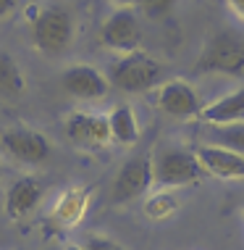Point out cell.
Here are the masks:
<instances>
[{"instance_id": "obj_1", "label": "cell", "mask_w": 244, "mask_h": 250, "mask_svg": "<svg viewBox=\"0 0 244 250\" xmlns=\"http://www.w3.org/2000/svg\"><path fill=\"white\" fill-rule=\"evenodd\" d=\"M29 37L45 56H63L74 42V19L63 5H42L29 21Z\"/></svg>"}, {"instance_id": "obj_2", "label": "cell", "mask_w": 244, "mask_h": 250, "mask_svg": "<svg viewBox=\"0 0 244 250\" xmlns=\"http://www.w3.org/2000/svg\"><path fill=\"white\" fill-rule=\"evenodd\" d=\"M160 77H163L160 61L142 50H131V53L118 56L111 63V71H108V82L121 92H129V95L152 90L160 82Z\"/></svg>"}, {"instance_id": "obj_3", "label": "cell", "mask_w": 244, "mask_h": 250, "mask_svg": "<svg viewBox=\"0 0 244 250\" xmlns=\"http://www.w3.org/2000/svg\"><path fill=\"white\" fill-rule=\"evenodd\" d=\"M197 74H223V77H244V42L239 37L218 32L205 42L197 66Z\"/></svg>"}, {"instance_id": "obj_4", "label": "cell", "mask_w": 244, "mask_h": 250, "mask_svg": "<svg viewBox=\"0 0 244 250\" xmlns=\"http://www.w3.org/2000/svg\"><path fill=\"white\" fill-rule=\"evenodd\" d=\"M202 166L194 150H163L152 161V187L155 190H176V187L197 185L202 179Z\"/></svg>"}, {"instance_id": "obj_5", "label": "cell", "mask_w": 244, "mask_h": 250, "mask_svg": "<svg viewBox=\"0 0 244 250\" xmlns=\"http://www.w3.org/2000/svg\"><path fill=\"white\" fill-rule=\"evenodd\" d=\"M100 42L105 45L108 50L116 53H131L139 50L142 42V24L137 19V11L134 8H116L111 16L100 26Z\"/></svg>"}, {"instance_id": "obj_6", "label": "cell", "mask_w": 244, "mask_h": 250, "mask_svg": "<svg viewBox=\"0 0 244 250\" xmlns=\"http://www.w3.org/2000/svg\"><path fill=\"white\" fill-rule=\"evenodd\" d=\"M152 187V161L150 155H134L118 168L116 179L111 187L113 203H131L147 195Z\"/></svg>"}, {"instance_id": "obj_7", "label": "cell", "mask_w": 244, "mask_h": 250, "mask_svg": "<svg viewBox=\"0 0 244 250\" xmlns=\"http://www.w3.org/2000/svg\"><path fill=\"white\" fill-rule=\"evenodd\" d=\"M0 145H3V150L8 153L13 161L26 164V166L45 164V161L50 158V153H53L50 140H47L42 132L24 129V126L3 132V134H0Z\"/></svg>"}, {"instance_id": "obj_8", "label": "cell", "mask_w": 244, "mask_h": 250, "mask_svg": "<svg viewBox=\"0 0 244 250\" xmlns=\"http://www.w3.org/2000/svg\"><path fill=\"white\" fill-rule=\"evenodd\" d=\"M155 103H158L163 113H168L173 119H197L202 113V108H205L197 90L189 82H184V79L163 82L158 87V92H155Z\"/></svg>"}, {"instance_id": "obj_9", "label": "cell", "mask_w": 244, "mask_h": 250, "mask_svg": "<svg viewBox=\"0 0 244 250\" xmlns=\"http://www.w3.org/2000/svg\"><path fill=\"white\" fill-rule=\"evenodd\" d=\"M60 84L63 90L69 92L71 98L76 100H100L108 95L111 90V82L108 77L100 69H94L90 63H76V66H69L63 74H60Z\"/></svg>"}, {"instance_id": "obj_10", "label": "cell", "mask_w": 244, "mask_h": 250, "mask_svg": "<svg viewBox=\"0 0 244 250\" xmlns=\"http://www.w3.org/2000/svg\"><path fill=\"white\" fill-rule=\"evenodd\" d=\"M66 137L76 145H90V147H103L111 143V126L108 116L103 113H87V111H74L66 119Z\"/></svg>"}, {"instance_id": "obj_11", "label": "cell", "mask_w": 244, "mask_h": 250, "mask_svg": "<svg viewBox=\"0 0 244 250\" xmlns=\"http://www.w3.org/2000/svg\"><path fill=\"white\" fill-rule=\"evenodd\" d=\"M42 195H45V185L39 177H35V174L19 177L5 190V213H8V219H13V221L26 219L39 206Z\"/></svg>"}, {"instance_id": "obj_12", "label": "cell", "mask_w": 244, "mask_h": 250, "mask_svg": "<svg viewBox=\"0 0 244 250\" xmlns=\"http://www.w3.org/2000/svg\"><path fill=\"white\" fill-rule=\"evenodd\" d=\"M194 155H197L205 174H213L218 179H244V155L242 153L215 147V145H197Z\"/></svg>"}, {"instance_id": "obj_13", "label": "cell", "mask_w": 244, "mask_h": 250, "mask_svg": "<svg viewBox=\"0 0 244 250\" xmlns=\"http://www.w3.org/2000/svg\"><path fill=\"white\" fill-rule=\"evenodd\" d=\"M90 198H92V187H69L66 192L58 195V200L53 203L50 219L56 221L60 229H71L84 219L87 208H90Z\"/></svg>"}, {"instance_id": "obj_14", "label": "cell", "mask_w": 244, "mask_h": 250, "mask_svg": "<svg viewBox=\"0 0 244 250\" xmlns=\"http://www.w3.org/2000/svg\"><path fill=\"white\" fill-rule=\"evenodd\" d=\"M200 119L205 124H231V121H244V87L218 98L215 103L202 108Z\"/></svg>"}, {"instance_id": "obj_15", "label": "cell", "mask_w": 244, "mask_h": 250, "mask_svg": "<svg viewBox=\"0 0 244 250\" xmlns=\"http://www.w3.org/2000/svg\"><path fill=\"white\" fill-rule=\"evenodd\" d=\"M108 126H111V140L118 145H134L139 140V121L131 105H116L108 113Z\"/></svg>"}, {"instance_id": "obj_16", "label": "cell", "mask_w": 244, "mask_h": 250, "mask_svg": "<svg viewBox=\"0 0 244 250\" xmlns=\"http://www.w3.org/2000/svg\"><path fill=\"white\" fill-rule=\"evenodd\" d=\"M26 92V77L16 58L8 53H0V95L3 98H19Z\"/></svg>"}, {"instance_id": "obj_17", "label": "cell", "mask_w": 244, "mask_h": 250, "mask_svg": "<svg viewBox=\"0 0 244 250\" xmlns=\"http://www.w3.org/2000/svg\"><path fill=\"white\" fill-rule=\"evenodd\" d=\"M207 145L226 147V150L244 155V121H231V124H207Z\"/></svg>"}, {"instance_id": "obj_18", "label": "cell", "mask_w": 244, "mask_h": 250, "mask_svg": "<svg viewBox=\"0 0 244 250\" xmlns=\"http://www.w3.org/2000/svg\"><path fill=\"white\" fill-rule=\"evenodd\" d=\"M176 211H179V198H176L171 190H158L145 200V216L147 219L160 221V219L173 216Z\"/></svg>"}, {"instance_id": "obj_19", "label": "cell", "mask_w": 244, "mask_h": 250, "mask_svg": "<svg viewBox=\"0 0 244 250\" xmlns=\"http://www.w3.org/2000/svg\"><path fill=\"white\" fill-rule=\"evenodd\" d=\"M173 3H176V0H139V5L145 8V13H147V16H152V19L166 16V13L173 8Z\"/></svg>"}, {"instance_id": "obj_20", "label": "cell", "mask_w": 244, "mask_h": 250, "mask_svg": "<svg viewBox=\"0 0 244 250\" xmlns=\"http://www.w3.org/2000/svg\"><path fill=\"white\" fill-rule=\"evenodd\" d=\"M69 250H124L116 240H108V237H90L81 245H74Z\"/></svg>"}, {"instance_id": "obj_21", "label": "cell", "mask_w": 244, "mask_h": 250, "mask_svg": "<svg viewBox=\"0 0 244 250\" xmlns=\"http://www.w3.org/2000/svg\"><path fill=\"white\" fill-rule=\"evenodd\" d=\"M16 5H19V0H0V19L11 16L16 11Z\"/></svg>"}, {"instance_id": "obj_22", "label": "cell", "mask_w": 244, "mask_h": 250, "mask_svg": "<svg viewBox=\"0 0 244 250\" xmlns=\"http://www.w3.org/2000/svg\"><path fill=\"white\" fill-rule=\"evenodd\" d=\"M228 8L239 21H244V0H228Z\"/></svg>"}, {"instance_id": "obj_23", "label": "cell", "mask_w": 244, "mask_h": 250, "mask_svg": "<svg viewBox=\"0 0 244 250\" xmlns=\"http://www.w3.org/2000/svg\"><path fill=\"white\" fill-rule=\"evenodd\" d=\"M113 3L118 5V8H131L134 3H139V0H113Z\"/></svg>"}, {"instance_id": "obj_24", "label": "cell", "mask_w": 244, "mask_h": 250, "mask_svg": "<svg viewBox=\"0 0 244 250\" xmlns=\"http://www.w3.org/2000/svg\"><path fill=\"white\" fill-rule=\"evenodd\" d=\"M0 177H3V164H0Z\"/></svg>"}]
</instances>
